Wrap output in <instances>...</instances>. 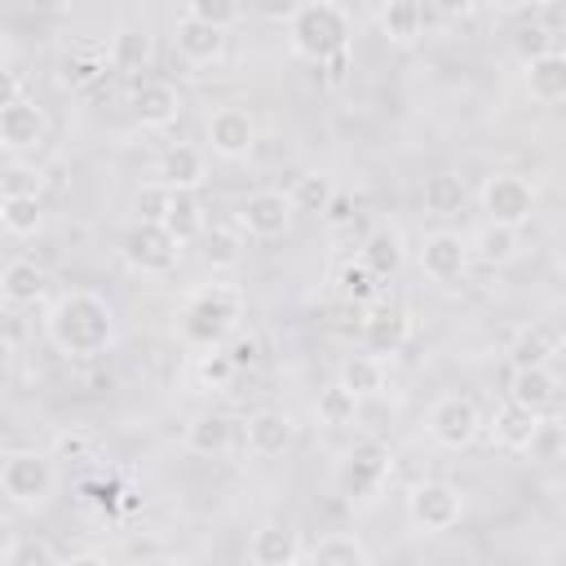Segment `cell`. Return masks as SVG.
Returning a JSON list of instances; mask_svg holds the SVG:
<instances>
[{
    "label": "cell",
    "mask_w": 566,
    "mask_h": 566,
    "mask_svg": "<svg viewBox=\"0 0 566 566\" xmlns=\"http://www.w3.org/2000/svg\"><path fill=\"white\" fill-rule=\"evenodd\" d=\"M230 442H234V420L221 411H203L186 424V447L195 455H226Z\"/></svg>",
    "instance_id": "25"
},
{
    "label": "cell",
    "mask_w": 566,
    "mask_h": 566,
    "mask_svg": "<svg viewBox=\"0 0 566 566\" xmlns=\"http://www.w3.org/2000/svg\"><path fill=\"white\" fill-rule=\"evenodd\" d=\"M389 478V451L380 442H358L336 464V491L345 500H371Z\"/></svg>",
    "instance_id": "7"
},
{
    "label": "cell",
    "mask_w": 566,
    "mask_h": 566,
    "mask_svg": "<svg viewBox=\"0 0 566 566\" xmlns=\"http://www.w3.org/2000/svg\"><path fill=\"white\" fill-rule=\"evenodd\" d=\"M0 566H57V548L35 535H13L0 548Z\"/></svg>",
    "instance_id": "38"
},
{
    "label": "cell",
    "mask_w": 566,
    "mask_h": 566,
    "mask_svg": "<svg viewBox=\"0 0 566 566\" xmlns=\"http://www.w3.org/2000/svg\"><path fill=\"white\" fill-rule=\"evenodd\" d=\"M133 115L142 119V128H172L181 115V93L168 80H142L133 88Z\"/></svg>",
    "instance_id": "17"
},
{
    "label": "cell",
    "mask_w": 566,
    "mask_h": 566,
    "mask_svg": "<svg viewBox=\"0 0 566 566\" xmlns=\"http://www.w3.org/2000/svg\"><path fill=\"white\" fill-rule=\"evenodd\" d=\"M243 442H248V451H252L256 460H274V455H283V451L296 442V424H292L287 411L261 407V411L248 416V424H243Z\"/></svg>",
    "instance_id": "15"
},
{
    "label": "cell",
    "mask_w": 566,
    "mask_h": 566,
    "mask_svg": "<svg viewBox=\"0 0 566 566\" xmlns=\"http://www.w3.org/2000/svg\"><path fill=\"white\" fill-rule=\"evenodd\" d=\"M376 22H380V31L394 40V44H411L416 35H420V0H385L380 4V13H376Z\"/></svg>",
    "instance_id": "33"
},
{
    "label": "cell",
    "mask_w": 566,
    "mask_h": 566,
    "mask_svg": "<svg viewBox=\"0 0 566 566\" xmlns=\"http://www.w3.org/2000/svg\"><path fill=\"white\" fill-rule=\"evenodd\" d=\"M544 429V411L517 402V398H504L495 411H491V438L504 447V451H531L535 438Z\"/></svg>",
    "instance_id": "13"
},
{
    "label": "cell",
    "mask_w": 566,
    "mask_h": 566,
    "mask_svg": "<svg viewBox=\"0 0 566 566\" xmlns=\"http://www.w3.org/2000/svg\"><path fill=\"white\" fill-rule=\"evenodd\" d=\"M301 4H305V0H252L256 18H265V22H292Z\"/></svg>",
    "instance_id": "47"
},
{
    "label": "cell",
    "mask_w": 566,
    "mask_h": 566,
    "mask_svg": "<svg viewBox=\"0 0 566 566\" xmlns=\"http://www.w3.org/2000/svg\"><path fill=\"white\" fill-rule=\"evenodd\" d=\"M203 177H208L203 150H195V146H168V150L159 155L155 181H164V186H172V190H199Z\"/></svg>",
    "instance_id": "20"
},
{
    "label": "cell",
    "mask_w": 566,
    "mask_h": 566,
    "mask_svg": "<svg viewBox=\"0 0 566 566\" xmlns=\"http://www.w3.org/2000/svg\"><path fill=\"white\" fill-rule=\"evenodd\" d=\"M420 199H424V212H433V217H455V212H464L469 190H464V177H455V172H433V177H424Z\"/></svg>",
    "instance_id": "29"
},
{
    "label": "cell",
    "mask_w": 566,
    "mask_h": 566,
    "mask_svg": "<svg viewBox=\"0 0 566 566\" xmlns=\"http://www.w3.org/2000/svg\"><path fill=\"white\" fill-rule=\"evenodd\" d=\"M517 248H522V239H517V230H513V226L486 221V226H482V234H478V256H482L486 265H504V261H513V256H517Z\"/></svg>",
    "instance_id": "39"
},
{
    "label": "cell",
    "mask_w": 566,
    "mask_h": 566,
    "mask_svg": "<svg viewBox=\"0 0 566 566\" xmlns=\"http://www.w3.org/2000/svg\"><path fill=\"white\" fill-rule=\"evenodd\" d=\"M168 199H172V186H164V181L142 186V190H137V221H164Z\"/></svg>",
    "instance_id": "42"
},
{
    "label": "cell",
    "mask_w": 566,
    "mask_h": 566,
    "mask_svg": "<svg viewBox=\"0 0 566 566\" xmlns=\"http://www.w3.org/2000/svg\"><path fill=\"white\" fill-rule=\"evenodd\" d=\"M340 380L358 394V398H376L380 389H385V358L380 354H354V358H345V367H340Z\"/></svg>",
    "instance_id": "34"
},
{
    "label": "cell",
    "mask_w": 566,
    "mask_h": 566,
    "mask_svg": "<svg viewBox=\"0 0 566 566\" xmlns=\"http://www.w3.org/2000/svg\"><path fill=\"white\" fill-rule=\"evenodd\" d=\"M111 71V53L102 49H75L57 62V84L62 88H93L102 75Z\"/></svg>",
    "instance_id": "27"
},
{
    "label": "cell",
    "mask_w": 566,
    "mask_h": 566,
    "mask_svg": "<svg viewBox=\"0 0 566 566\" xmlns=\"http://www.w3.org/2000/svg\"><path fill=\"white\" fill-rule=\"evenodd\" d=\"M40 221H44V212H40V199H35V195H4V199H0V226H4L13 239L35 234Z\"/></svg>",
    "instance_id": "36"
},
{
    "label": "cell",
    "mask_w": 566,
    "mask_h": 566,
    "mask_svg": "<svg viewBox=\"0 0 566 566\" xmlns=\"http://www.w3.org/2000/svg\"><path fill=\"white\" fill-rule=\"evenodd\" d=\"M305 557L318 562V566H367V562H371V548H367L363 539L336 531V535H323Z\"/></svg>",
    "instance_id": "31"
},
{
    "label": "cell",
    "mask_w": 566,
    "mask_h": 566,
    "mask_svg": "<svg viewBox=\"0 0 566 566\" xmlns=\"http://www.w3.org/2000/svg\"><path fill=\"white\" fill-rule=\"evenodd\" d=\"M323 66H327V80H340V75H345V66H349V49H345V53H336V57H327Z\"/></svg>",
    "instance_id": "50"
},
{
    "label": "cell",
    "mask_w": 566,
    "mask_h": 566,
    "mask_svg": "<svg viewBox=\"0 0 566 566\" xmlns=\"http://www.w3.org/2000/svg\"><path fill=\"white\" fill-rule=\"evenodd\" d=\"M420 270L433 283H455L469 270V243L455 230H433L420 248Z\"/></svg>",
    "instance_id": "14"
},
{
    "label": "cell",
    "mask_w": 566,
    "mask_h": 566,
    "mask_svg": "<svg viewBox=\"0 0 566 566\" xmlns=\"http://www.w3.org/2000/svg\"><path fill=\"white\" fill-rule=\"evenodd\" d=\"M93 455V438L80 429H66L53 438V460H88Z\"/></svg>",
    "instance_id": "45"
},
{
    "label": "cell",
    "mask_w": 566,
    "mask_h": 566,
    "mask_svg": "<svg viewBox=\"0 0 566 566\" xmlns=\"http://www.w3.org/2000/svg\"><path fill=\"white\" fill-rule=\"evenodd\" d=\"M557 345H562V336H557L553 327H526V332L513 336L509 363H513V367H548L553 354H557Z\"/></svg>",
    "instance_id": "28"
},
{
    "label": "cell",
    "mask_w": 566,
    "mask_h": 566,
    "mask_svg": "<svg viewBox=\"0 0 566 566\" xmlns=\"http://www.w3.org/2000/svg\"><path fill=\"white\" fill-rule=\"evenodd\" d=\"M380 274L358 256V261H345L340 270H336V296L340 301H358V305H371L376 296H380Z\"/></svg>",
    "instance_id": "32"
},
{
    "label": "cell",
    "mask_w": 566,
    "mask_h": 566,
    "mask_svg": "<svg viewBox=\"0 0 566 566\" xmlns=\"http://www.w3.org/2000/svg\"><path fill=\"white\" fill-rule=\"evenodd\" d=\"M239 376V367H234V358H230V349L226 345H208L203 354H199V363H195V380L203 385V389H230V380Z\"/></svg>",
    "instance_id": "37"
},
{
    "label": "cell",
    "mask_w": 566,
    "mask_h": 566,
    "mask_svg": "<svg viewBox=\"0 0 566 566\" xmlns=\"http://www.w3.org/2000/svg\"><path fill=\"white\" fill-rule=\"evenodd\" d=\"M172 44H177V53H181L186 62L208 66V62H217L221 49H226V27H212V22L186 13V18H177V27H172Z\"/></svg>",
    "instance_id": "16"
},
{
    "label": "cell",
    "mask_w": 566,
    "mask_h": 566,
    "mask_svg": "<svg viewBox=\"0 0 566 566\" xmlns=\"http://www.w3.org/2000/svg\"><path fill=\"white\" fill-rule=\"evenodd\" d=\"M482 212H486V221L522 230L531 221V212H535V186L526 177H517V172H495L482 186Z\"/></svg>",
    "instance_id": "8"
},
{
    "label": "cell",
    "mask_w": 566,
    "mask_h": 566,
    "mask_svg": "<svg viewBox=\"0 0 566 566\" xmlns=\"http://www.w3.org/2000/svg\"><path fill=\"white\" fill-rule=\"evenodd\" d=\"M486 4H491L495 13H517V9H526L531 0H486Z\"/></svg>",
    "instance_id": "51"
},
{
    "label": "cell",
    "mask_w": 566,
    "mask_h": 566,
    "mask_svg": "<svg viewBox=\"0 0 566 566\" xmlns=\"http://www.w3.org/2000/svg\"><path fill=\"white\" fill-rule=\"evenodd\" d=\"M553 261H557V270H566V239L557 243V252H553Z\"/></svg>",
    "instance_id": "53"
},
{
    "label": "cell",
    "mask_w": 566,
    "mask_h": 566,
    "mask_svg": "<svg viewBox=\"0 0 566 566\" xmlns=\"http://www.w3.org/2000/svg\"><path fill=\"white\" fill-rule=\"evenodd\" d=\"M49 327V340L57 354L66 358H97L115 345V310L106 296L88 292V287H75V292H62L44 318Z\"/></svg>",
    "instance_id": "1"
},
{
    "label": "cell",
    "mask_w": 566,
    "mask_h": 566,
    "mask_svg": "<svg viewBox=\"0 0 566 566\" xmlns=\"http://www.w3.org/2000/svg\"><path fill=\"white\" fill-rule=\"evenodd\" d=\"M186 13L190 18H203L212 27H234L239 22V0H186Z\"/></svg>",
    "instance_id": "41"
},
{
    "label": "cell",
    "mask_w": 566,
    "mask_h": 566,
    "mask_svg": "<svg viewBox=\"0 0 566 566\" xmlns=\"http://www.w3.org/2000/svg\"><path fill=\"white\" fill-rule=\"evenodd\" d=\"M0 491L13 509H44L57 491V464L40 451H4Z\"/></svg>",
    "instance_id": "4"
},
{
    "label": "cell",
    "mask_w": 566,
    "mask_h": 566,
    "mask_svg": "<svg viewBox=\"0 0 566 566\" xmlns=\"http://www.w3.org/2000/svg\"><path fill=\"white\" fill-rule=\"evenodd\" d=\"M164 226L172 230V239H177L181 248L195 243V239H203V234H208V212H203L199 190H172L168 212H164Z\"/></svg>",
    "instance_id": "21"
},
{
    "label": "cell",
    "mask_w": 566,
    "mask_h": 566,
    "mask_svg": "<svg viewBox=\"0 0 566 566\" xmlns=\"http://www.w3.org/2000/svg\"><path fill=\"white\" fill-rule=\"evenodd\" d=\"M522 84L535 102H562L566 97V57L562 53H544L522 62Z\"/></svg>",
    "instance_id": "23"
},
{
    "label": "cell",
    "mask_w": 566,
    "mask_h": 566,
    "mask_svg": "<svg viewBox=\"0 0 566 566\" xmlns=\"http://www.w3.org/2000/svg\"><path fill=\"white\" fill-rule=\"evenodd\" d=\"M442 18H469L473 9H478V0H429Z\"/></svg>",
    "instance_id": "49"
},
{
    "label": "cell",
    "mask_w": 566,
    "mask_h": 566,
    "mask_svg": "<svg viewBox=\"0 0 566 566\" xmlns=\"http://www.w3.org/2000/svg\"><path fill=\"white\" fill-rule=\"evenodd\" d=\"M332 181L327 177H318V172H310V177H301L296 186H292V203H296V212H323L327 203H332Z\"/></svg>",
    "instance_id": "40"
},
{
    "label": "cell",
    "mask_w": 566,
    "mask_h": 566,
    "mask_svg": "<svg viewBox=\"0 0 566 566\" xmlns=\"http://www.w3.org/2000/svg\"><path fill=\"white\" fill-rule=\"evenodd\" d=\"M239 318H243V292L230 287V283H208V287H199L186 301V310H181V336L195 340L199 349L226 345L239 332Z\"/></svg>",
    "instance_id": "2"
},
{
    "label": "cell",
    "mask_w": 566,
    "mask_h": 566,
    "mask_svg": "<svg viewBox=\"0 0 566 566\" xmlns=\"http://www.w3.org/2000/svg\"><path fill=\"white\" fill-rule=\"evenodd\" d=\"M203 256H208V265H234L239 261V234L234 230H208Z\"/></svg>",
    "instance_id": "43"
},
{
    "label": "cell",
    "mask_w": 566,
    "mask_h": 566,
    "mask_svg": "<svg viewBox=\"0 0 566 566\" xmlns=\"http://www.w3.org/2000/svg\"><path fill=\"white\" fill-rule=\"evenodd\" d=\"M301 557H305V548H301V539H296L292 526L265 522V526H256L252 539H248V562H252V566H292V562H301Z\"/></svg>",
    "instance_id": "19"
},
{
    "label": "cell",
    "mask_w": 566,
    "mask_h": 566,
    "mask_svg": "<svg viewBox=\"0 0 566 566\" xmlns=\"http://www.w3.org/2000/svg\"><path fill=\"white\" fill-rule=\"evenodd\" d=\"M531 4H548V0H531Z\"/></svg>",
    "instance_id": "54"
},
{
    "label": "cell",
    "mask_w": 566,
    "mask_h": 566,
    "mask_svg": "<svg viewBox=\"0 0 566 566\" xmlns=\"http://www.w3.org/2000/svg\"><path fill=\"white\" fill-rule=\"evenodd\" d=\"M208 146L217 159H248V150L256 146V124L243 106H221L208 119Z\"/></svg>",
    "instance_id": "12"
},
{
    "label": "cell",
    "mask_w": 566,
    "mask_h": 566,
    "mask_svg": "<svg viewBox=\"0 0 566 566\" xmlns=\"http://www.w3.org/2000/svg\"><path fill=\"white\" fill-rule=\"evenodd\" d=\"M562 394V380L553 367H513V380H509V398L535 407V411H548Z\"/></svg>",
    "instance_id": "22"
},
{
    "label": "cell",
    "mask_w": 566,
    "mask_h": 566,
    "mask_svg": "<svg viewBox=\"0 0 566 566\" xmlns=\"http://www.w3.org/2000/svg\"><path fill=\"white\" fill-rule=\"evenodd\" d=\"M226 349H230V358H234V367H239V371L261 363V340H256L252 332H234V336L226 340Z\"/></svg>",
    "instance_id": "46"
},
{
    "label": "cell",
    "mask_w": 566,
    "mask_h": 566,
    "mask_svg": "<svg viewBox=\"0 0 566 566\" xmlns=\"http://www.w3.org/2000/svg\"><path fill=\"white\" fill-rule=\"evenodd\" d=\"M407 336H411V318H407V310H398V305H380V310H371V314L363 318V345H367L371 354H380V358L402 354Z\"/></svg>",
    "instance_id": "18"
},
{
    "label": "cell",
    "mask_w": 566,
    "mask_h": 566,
    "mask_svg": "<svg viewBox=\"0 0 566 566\" xmlns=\"http://www.w3.org/2000/svg\"><path fill=\"white\" fill-rule=\"evenodd\" d=\"M513 53H517L522 62L544 57V53H553V35H548L544 27H522V31L513 35Z\"/></svg>",
    "instance_id": "44"
},
{
    "label": "cell",
    "mask_w": 566,
    "mask_h": 566,
    "mask_svg": "<svg viewBox=\"0 0 566 566\" xmlns=\"http://www.w3.org/2000/svg\"><path fill=\"white\" fill-rule=\"evenodd\" d=\"M44 137H49V119H44V111H40L31 97L4 102V111H0V146H4L9 155L35 150Z\"/></svg>",
    "instance_id": "11"
},
{
    "label": "cell",
    "mask_w": 566,
    "mask_h": 566,
    "mask_svg": "<svg viewBox=\"0 0 566 566\" xmlns=\"http://www.w3.org/2000/svg\"><path fill=\"white\" fill-rule=\"evenodd\" d=\"M358 411H363V398H358L345 380L327 385V389L318 394V402H314V416H318V424H327V429H345V424H354Z\"/></svg>",
    "instance_id": "30"
},
{
    "label": "cell",
    "mask_w": 566,
    "mask_h": 566,
    "mask_svg": "<svg viewBox=\"0 0 566 566\" xmlns=\"http://www.w3.org/2000/svg\"><path fill=\"white\" fill-rule=\"evenodd\" d=\"M460 513H464V495H460V486H451V482H442V478H424V482H416V486L407 491V517H411L424 535L451 531V526L460 522Z\"/></svg>",
    "instance_id": "6"
},
{
    "label": "cell",
    "mask_w": 566,
    "mask_h": 566,
    "mask_svg": "<svg viewBox=\"0 0 566 566\" xmlns=\"http://www.w3.org/2000/svg\"><path fill=\"white\" fill-rule=\"evenodd\" d=\"M44 270L35 265V261H27V256H13L4 270H0V296L9 301V305H35L40 296H44Z\"/></svg>",
    "instance_id": "24"
},
{
    "label": "cell",
    "mask_w": 566,
    "mask_h": 566,
    "mask_svg": "<svg viewBox=\"0 0 566 566\" xmlns=\"http://www.w3.org/2000/svg\"><path fill=\"white\" fill-rule=\"evenodd\" d=\"M287 44H292L296 57L318 62V66H323L327 57L345 53V49H349V18H345V9L332 4V0H310V4H301L296 18L287 22Z\"/></svg>",
    "instance_id": "3"
},
{
    "label": "cell",
    "mask_w": 566,
    "mask_h": 566,
    "mask_svg": "<svg viewBox=\"0 0 566 566\" xmlns=\"http://www.w3.org/2000/svg\"><path fill=\"white\" fill-rule=\"evenodd\" d=\"M380 279H394L398 270H402V261H407V248H402V234L398 230H389V226H376L367 239H363V252H358Z\"/></svg>",
    "instance_id": "26"
},
{
    "label": "cell",
    "mask_w": 566,
    "mask_h": 566,
    "mask_svg": "<svg viewBox=\"0 0 566 566\" xmlns=\"http://www.w3.org/2000/svg\"><path fill=\"white\" fill-rule=\"evenodd\" d=\"M106 53H111V66L115 71H142L150 62V35L137 31V27H119L111 35V49Z\"/></svg>",
    "instance_id": "35"
},
{
    "label": "cell",
    "mask_w": 566,
    "mask_h": 566,
    "mask_svg": "<svg viewBox=\"0 0 566 566\" xmlns=\"http://www.w3.org/2000/svg\"><path fill=\"white\" fill-rule=\"evenodd\" d=\"M102 562H106L102 553H75V557H71V566H102Z\"/></svg>",
    "instance_id": "52"
},
{
    "label": "cell",
    "mask_w": 566,
    "mask_h": 566,
    "mask_svg": "<svg viewBox=\"0 0 566 566\" xmlns=\"http://www.w3.org/2000/svg\"><path fill=\"white\" fill-rule=\"evenodd\" d=\"M323 221H327V226H349V221H354V199L336 190V195H332V203L323 208Z\"/></svg>",
    "instance_id": "48"
},
{
    "label": "cell",
    "mask_w": 566,
    "mask_h": 566,
    "mask_svg": "<svg viewBox=\"0 0 566 566\" xmlns=\"http://www.w3.org/2000/svg\"><path fill=\"white\" fill-rule=\"evenodd\" d=\"M119 252L142 274H168L181 256V243L172 239V230L164 221H133L119 239Z\"/></svg>",
    "instance_id": "5"
},
{
    "label": "cell",
    "mask_w": 566,
    "mask_h": 566,
    "mask_svg": "<svg viewBox=\"0 0 566 566\" xmlns=\"http://www.w3.org/2000/svg\"><path fill=\"white\" fill-rule=\"evenodd\" d=\"M482 433V411L473 398L464 394H442L429 411V438L447 451H464L473 438Z\"/></svg>",
    "instance_id": "9"
},
{
    "label": "cell",
    "mask_w": 566,
    "mask_h": 566,
    "mask_svg": "<svg viewBox=\"0 0 566 566\" xmlns=\"http://www.w3.org/2000/svg\"><path fill=\"white\" fill-rule=\"evenodd\" d=\"M292 195L283 190H252L243 203H239V230L252 234V239H279L287 226H292Z\"/></svg>",
    "instance_id": "10"
}]
</instances>
